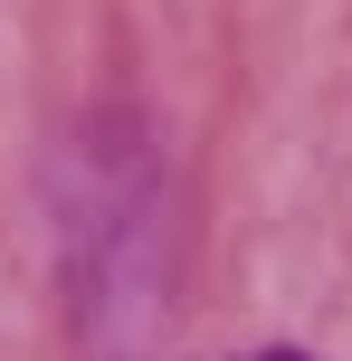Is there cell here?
Returning a JSON list of instances; mask_svg holds the SVG:
<instances>
[{
    "mask_svg": "<svg viewBox=\"0 0 352 361\" xmlns=\"http://www.w3.org/2000/svg\"><path fill=\"white\" fill-rule=\"evenodd\" d=\"M257 361H296V352H257Z\"/></svg>",
    "mask_w": 352,
    "mask_h": 361,
    "instance_id": "cell-1",
    "label": "cell"
}]
</instances>
